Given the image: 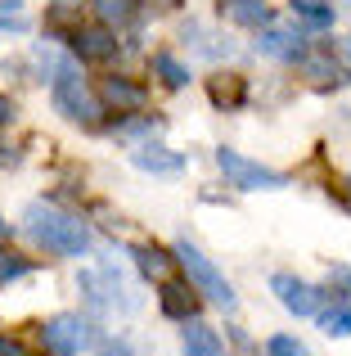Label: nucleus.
<instances>
[{"mask_svg":"<svg viewBox=\"0 0 351 356\" xmlns=\"http://www.w3.org/2000/svg\"><path fill=\"white\" fill-rule=\"evenodd\" d=\"M41 339L54 356H81L90 348V325L81 316H54L41 325Z\"/></svg>","mask_w":351,"mask_h":356,"instance_id":"nucleus-5","label":"nucleus"},{"mask_svg":"<svg viewBox=\"0 0 351 356\" xmlns=\"http://www.w3.org/2000/svg\"><path fill=\"white\" fill-rule=\"evenodd\" d=\"M153 72H158V77L167 81L171 90H180L185 81H189V68H185V63L176 59V54H153Z\"/></svg>","mask_w":351,"mask_h":356,"instance_id":"nucleus-17","label":"nucleus"},{"mask_svg":"<svg viewBox=\"0 0 351 356\" xmlns=\"http://www.w3.org/2000/svg\"><path fill=\"white\" fill-rule=\"evenodd\" d=\"M162 312H167L171 321H189L194 316V289L167 280V284H162Z\"/></svg>","mask_w":351,"mask_h":356,"instance_id":"nucleus-11","label":"nucleus"},{"mask_svg":"<svg viewBox=\"0 0 351 356\" xmlns=\"http://www.w3.org/2000/svg\"><path fill=\"white\" fill-rule=\"evenodd\" d=\"M0 235H5V217H0Z\"/></svg>","mask_w":351,"mask_h":356,"instance_id":"nucleus-26","label":"nucleus"},{"mask_svg":"<svg viewBox=\"0 0 351 356\" xmlns=\"http://www.w3.org/2000/svg\"><path fill=\"white\" fill-rule=\"evenodd\" d=\"M266 356H311L307 343H298L293 334H275L271 343H266Z\"/></svg>","mask_w":351,"mask_h":356,"instance_id":"nucleus-21","label":"nucleus"},{"mask_svg":"<svg viewBox=\"0 0 351 356\" xmlns=\"http://www.w3.org/2000/svg\"><path fill=\"white\" fill-rule=\"evenodd\" d=\"M131 257H135V266H140L144 275H153V280L171 275V257L158 248V243H140V248H131Z\"/></svg>","mask_w":351,"mask_h":356,"instance_id":"nucleus-14","label":"nucleus"},{"mask_svg":"<svg viewBox=\"0 0 351 356\" xmlns=\"http://www.w3.org/2000/svg\"><path fill=\"white\" fill-rule=\"evenodd\" d=\"M343 54H347V63H351V36H347V41H343Z\"/></svg>","mask_w":351,"mask_h":356,"instance_id":"nucleus-25","label":"nucleus"},{"mask_svg":"<svg viewBox=\"0 0 351 356\" xmlns=\"http://www.w3.org/2000/svg\"><path fill=\"white\" fill-rule=\"evenodd\" d=\"M176 261H180V266L189 270V284L198 289V293H207L212 302H221V307H234V289L225 284V275H221V270L212 266V261L203 257V252L194 248L189 239H180V243H176Z\"/></svg>","mask_w":351,"mask_h":356,"instance_id":"nucleus-4","label":"nucleus"},{"mask_svg":"<svg viewBox=\"0 0 351 356\" xmlns=\"http://www.w3.org/2000/svg\"><path fill=\"white\" fill-rule=\"evenodd\" d=\"M131 163L140 167V172H180V154H167V149H153V145H140L131 154Z\"/></svg>","mask_w":351,"mask_h":356,"instance_id":"nucleus-12","label":"nucleus"},{"mask_svg":"<svg viewBox=\"0 0 351 356\" xmlns=\"http://www.w3.org/2000/svg\"><path fill=\"white\" fill-rule=\"evenodd\" d=\"M212 99H216V104H239V99H243V81L239 77H216L212 81Z\"/></svg>","mask_w":351,"mask_h":356,"instance_id":"nucleus-20","label":"nucleus"},{"mask_svg":"<svg viewBox=\"0 0 351 356\" xmlns=\"http://www.w3.org/2000/svg\"><path fill=\"white\" fill-rule=\"evenodd\" d=\"M221 14H225L230 23H243V27L271 23V5H262V0H221Z\"/></svg>","mask_w":351,"mask_h":356,"instance_id":"nucleus-10","label":"nucleus"},{"mask_svg":"<svg viewBox=\"0 0 351 356\" xmlns=\"http://www.w3.org/2000/svg\"><path fill=\"white\" fill-rule=\"evenodd\" d=\"M320 325H325V334H334V339H347L351 334V307H334L329 316H320Z\"/></svg>","mask_w":351,"mask_h":356,"instance_id":"nucleus-19","label":"nucleus"},{"mask_svg":"<svg viewBox=\"0 0 351 356\" xmlns=\"http://www.w3.org/2000/svg\"><path fill=\"white\" fill-rule=\"evenodd\" d=\"M23 226L27 235H32V243H41V248L50 252H63V257H86L90 252V226L77 217H68V212H54L45 208V203H32V208L23 212Z\"/></svg>","mask_w":351,"mask_h":356,"instance_id":"nucleus-1","label":"nucleus"},{"mask_svg":"<svg viewBox=\"0 0 351 356\" xmlns=\"http://www.w3.org/2000/svg\"><path fill=\"white\" fill-rule=\"evenodd\" d=\"M216 167L225 172V181L234 185V190H284V185H289L284 172L252 163V158L234 154V149H216Z\"/></svg>","mask_w":351,"mask_h":356,"instance_id":"nucleus-3","label":"nucleus"},{"mask_svg":"<svg viewBox=\"0 0 351 356\" xmlns=\"http://www.w3.org/2000/svg\"><path fill=\"white\" fill-rule=\"evenodd\" d=\"M298 63H302V72H307L311 81H320V86H329V81H338V63L329 59V54H298Z\"/></svg>","mask_w":351,"mask_h":356,"instance_id":"nucleus-16","label":"nucleus"},{"mask_svg":"<svg viewBox=\"0 0 351 356\" xmlns=\"http://www.w3.org/2000/svg\"><path fill=\"white\" fill-rule=\"evenodd\" d=\"M257 50H262L266 59H298L302 54V36L289 32V27H266L262 41H257Z\"/></svg>","mask_w":351,"mask_h":356,"instance_id":"nucleus-8","label":"nucleus"},{"mask_svg":"<svg viewBox=\"0 0 351 356\" xmlns=\"http://www.w3.org/2000/svg\"><path fill=\"white\" fill-rule=\"evenodd\" d=\"M0 356H27V352H23V343H18V339L0 334Z\"/></svg>","mask_w":351,"mask_h":356,"instance_id":"nucleus-23","label":"nucleus"},{"mask_svg":"<svg viewBox=\"0 0 351 356\" xmlns=\"http://www.w3.org/2000/svg\"><path fill=\"white\" fill-rule=\"evenodd\" d=\"M9 118H14V104H9V95H0V127H5Z\"/></svg>","mask_w":351,"mask_h":356,"instance_id":"nucleus-24","label":"nucleus"},{"mask_svg":"<svg viewBox=\"0 0 351 356\" xmlns=\"http://www.w3.org/2000/svg\"><path fill=\"white\" fill-rule=\"evenodd\" d=\"M27 275V257H14V252H0V284Z\"/></svg>","mask_w":351,"mask_h":356,"instance_id":"nucleus-22","label":"nucleus"},{"mask_svg":"<svg viewBox=\"0 0 351 356\" xmlns=\"http://www.w3.org/2000/svg\"><path fill=\"white\" fill-rule=\"evenodd\" d=\"M99 99H104L108 108H117V113H140L144 86H135V81H126V77H104L99 81Z\"/></svg>","mask_w":351,"mask_h":356,"instance_id":"nucleus-7","label":"nucleus"},{"mask_svg":"<svg viewBox=\"0 0 351 356\" xmlns=\"http://www.w3.org/2000/svg\"><path fill=\"white\" fill-rule=\"evenodd\" d=\"M50 90H54V104H59L63 118H72V122H99V99L90 95L86 77H81V68L72 59H59V63H54Z\"/></svg>","mask_w":351,"mask_h":356,"instance_id":"nucleus-2","label":"nucleus"},{"mask_svg":"<svg viewBox=\"0 0 351 356\" xmlns=\"http://www.w3.org/2000/svg\"><path fill=\"white\" fill-rule=\"evenodd\" d=\"M293 18L307 27H334V5H325V0H293Z\"/></svg>","mask_w":351,"mask_h":356,"instance_id":"nucleus-15","label":"nucleus"},{"mask_svg":"<svg viewBox=\"0 0 351 356\" xmlns=\"http://www.w3.org/2000/svg\"><path fill=\"white\" fill-rule=\"evenodd\" d=\"M90 9L99 14V23H131L135 0H90Z\"/></svg>","mask_w":351,"mask_h":356,"instance_id":"nucleus-18","label":"nucleus"},{"mask_svg":"<svg viewBox=\"0 0 351 356\" xmlns=\"http://www.w3.org/2000/svg\"><path fill=\"white\" fill-rule=\"evenodd\" d=\"M271 289H275V298L284 302V312H293V316H316L320 312V289L307 284V280H298V275H275Z\"/></svg>","mask_w":351,"mask_h":356,"instance_id":"nucleus-6","label":"nucleus"},{"mask_svg":"<svg viewBox=\"0 0 351 356\" xmlns=\"http://www.w3.org/2000/svg\"><path fill=\"white\" fill-rule=\"evenodd\" d=\"M185 356H221L216 330H207L203 321H194L189 330H185Z\"/></svg>","mask_w":351,"mask_h":356,"instance_id":"nucleus-13","label":"nucleus"},{"mask_svg":"<svg viewBox=\"0 0 351 356\" xmlns=\"http://www.w3.org/2000/svg\"><path fill=\"white\" fill-rule=\"evenodd\" d=\"M72 50H77L81 59L104 63V59H113V54H117V41L108 32H99V27H81V32L72 36Z\"/></svg>","mask_w":351,"mask_h":356,"instance_id":"nucleus-9","label":"nucleus"}]
</instances>
